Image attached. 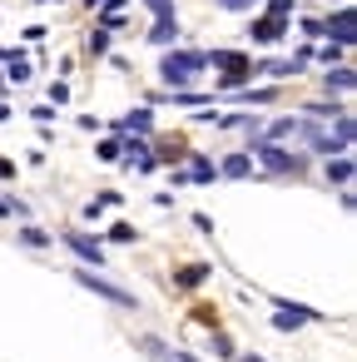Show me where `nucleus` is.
<instances>
[{"mask_svg": "<svg viewBox=\"0 0 357 362\" xmlns=\"http://www.w3.org/2000/svg\"><path fill=\"white\" fill-rule=\"evenodd\" d=\"M119 129H130L134 139H144V134L154 129V115H149V110H130L125 120H119Z\"/></svg>", "mask_w": 357, "mask_h": 362, "instance_id": "obj_11", "label": "nucleus"}, {"mask_svg": "<svg viewBox=\"0 0 357 362\" xmlns=\"http://www.w3.org/2000/svg\"><path fill=\"white\" fill-rule=\"evenodd\" d=\"M328 184H337V189H347V184H352V159H347V154L328 159Z\"/></svg>", "mask_w": 357, "mask_h": 362, "instance_id": "obj_12", "label": "nucleus"}, {"mask_svg": "<svg viewBox=\"0 0 357 362\" xmlns=\"http://www.w3.org/2000/svg\"><path fill=\"white\" fill-rule=\"evenodd\" d=\"M288 10H293V0H268V15H278V20H283Z\"/></svg>", "mask_w": 357, "mask_h": 362, "instance_id": "obj_25", "label": "nucleus"}, {"mask_svg": "<svg viewBox=\"0 0 357 362\" xmlns=\"http://www.w3.org/2000/svg\"><path fill=\"white\" fill-rule=\"evenodd\" d=\"M238 362H263V357H238Z\"/></svg>", "mask_w": 357, "mask_h": 362, "instance_id": "obj_31", "label": "nucleus"}, {"mask_svg": "<svg viewBox=\"0 0 357 362\" xmlns=\"http://www.w3.org/2000/svg\"><path fill=\"white\" fill-rule=\"evenodd\" d=\"M323 35H328V40H337V45H347V40H352V10H337V15L323 25Z\"/></svg>", "mask_w": 357, "mask_h": 362, "instance_id": "obj_9", "label": "nucleus"}, {"mask_svg": "<svg viewBox=\"0 0 357 362\" xmlns=\"http://www.w3.org/2000/svg\"><path fill=\"white\" fill-rule=\"evenodd\" d=\"M328 89H332V94H347V89H352V70H347V65L328 70Z\"/></svg>", "mask_w": 357, "mask_h": 362, "instance_id": "obj_18", "label": "nucleus"}, {"mask_svg": "<svg viewBox=\"0 0 357 362\" xmlns=\"http://www.w3.org/2000/svg\"><path fill=\"white\" fill-rule=\"evenodd\" d=\"M149 40H154V45H174V40H178V15H169V20H154Z\"/></svg>", "mask_w": 357, "mask_h": 362, "instance_id": "obj_15", "label": "nucleus"}, {"mask_svg": "<svg viewBox=\"0 0 357 362\" xmlns=\"http://www.w3.org/2000/svg\"><path fill=\"white\" fill-rule=\"evenodd\" d=\"M144 6L154 10V20H169L174 15V0H144Z\"/></svg>", "mask_w": 357, "mask_h": 362, "instance_id": "obj_22", "label": "nucleus"}, {"mask_svg": "<svg viewBox=\"0 0 357 362\" xmlns=\"http://www.w3.org/2000/svg\"><path fill=\"white\" fill-rule=\"evenodd\" d=\"M238 105H268V99H278L273 89H244V94H233Z\"/></svg>", "mask_w": 357, "mask_h": 362, "instance_id": "obj_19", "label": "nucleus"}, {"mask_svg": "<svg viewBox=\"0 0 357 362\" xmlns=\"http://www.w3.org/2000/svg\"><path fill=\"white\" fill-rule=\"evenodd\" d=\"M90 50H94V55H109V30H99V25H94V35H90Z\"/></svg>", "mask_w": 357, "mask_h": 362, "instance_id": "obj_21", "label": "nucleus"}, {"mask_svg": "<svg viewBox=\"0 0 357 362\" xmlns=\"http://www.w3.org/2000/svg\"><path fill=\"white\" fill-rule=\"evenodd\" d=\"M248 159H263L273 174H303V159H298V154H288V149H278V144H268V139H258V144H253Z\"/></svg>", "mask_w": 357, "mask_h": 362, "instance_id": "obj_3", "label": "nucleus"}, {"mask_svg": "<svg viewBox=\"0 0 357 362\" xmlns=\"http://www.w3.org/2000/svg\"><path fill=\"white\" fill-rule=\"evenodd\" d=\"M109 238H114V243H134V238H139V233H134V229H130V224H114V229H109Z\"/></svg>", "mask_w": 357, "mask_h": 362, "instance_id": "obj_23", "label": "nucleus"}, {"mask_svg": "<svg viewBox=\"0 0 357 362\" xmlns=\"http://www.w3.org/2000/svg\"><path fill=\"white\" fill-rule=\"evenodd\" d=\"M139 347H144L149 357H159V362H174V352H169V347H164L159 338H139Z\"/></svg>", "mask_w": 357, "mask_h": 362, "instance_id": "obj_20", "label": "nucleus"}, {"mask_svg": "<svg viewBox=\"0 0 357 362\" xmlns=\"http://www.w3.org/2000/svg\"><path fill=\"white\" fill-rule=\"evenodd\" d=\"M40 6H45V0H40Z\"/></svg>", "mask_w": 357, "mask_h": 362, "instance_id": "obj_32", "label": "nucleus"}, {"mask_svg": "<svg viewBox=\"0 0 357 362\" xmlns=\"http://www.w3.org/2000/svg\"><path fill=\"white\" fill-rule=\"evenodd\" d=\"M248 35H253L258 45H273V40H283V20H278V15H268V20H258Z\"/></svg>", "mask_w": 357, "mask_h": 362, "instance_id": "obj_13", "label": "nucleus"}, {"mask_svg": "<svg viewBox=\"0 0 357 362\" xmlns=\"http://www.w3.org/2000/svg\"><path fill=\"white\" fill-rule=\"evenodd\" d=\"M99 159H104V164H114V159H119V144H114V139H104V144H99Z\"/></svg>", "mask_w": 357, "mask_h": 362, "instance_id": "obj_24", "label": "nucleus"}, {"mask_svg": "<svg viewBox=\"0 0 357 362\" xmlns=\"http://www.w3.org/2000/svg\"><path fill=\"white\" fill-rule=\"evenodd\" d=\"M303 134V120H273L268 124V144H278V139H298Z\"/></svg>", "mask_w": 357, "mask_h": 362, "instance_id": "obj_14", "label": "nucleus"}, {"mask_svg": "<svg viewBox=\"0 0 357 362\" xmlns=\"http://www.w3.org/2000/svg\"><path fill=\"white\" fill-rule=\"evenodd\" d=\"M313 318H318L313 307H298V303H283V313H273V328L293 333V328H303V323H313Z\"/></svg>", "mask_w": 357, "mask_h": 362, "instance_id": "obj_8", "label": "nucleus"}, {"mask_svg": "<svg viewBox=\"0 0 357 362\" xmlns=\"http://www.w3.org/2000/svg\"><path fill=\"white\" fill-rule=\"evenodd\" d=\"M209 65H218V70H223V85H244V80H253V60H248V55H238V50H214Z\"/></svg>", "mask_w": 357, "mask_h": 362, "instance_id": "obj_4", "label": "nucleus"}, {"mask_svg": "<svg viewBox=\"0 0 357 362\" xmlns=\"http://www.w3.org/2000/svg\"><path fill=\"white\" fill-rule=\"evenodd\" d=\"M75 283H80V288H90L94 298H104V303H114V307H139V298H134L130 288H119V283H109V278H99L94 268H75Z\"/></svg>", "mask_w": 357, "mask_h": 362, "instance_id": "obj_2", "label": "nucleus"}, {"mask_svg": "<svg viewBox=\"0 0 357 362\" xmlns=\"http://www.w3.org/2000/svg\"><path fill=\"white\" fill-rule=\"evenodd\" d=\"M6 65H10V70H6V75H10V80H15V85H25V80H30V60H25V55H20V50H10V55H6Z\"/></svg>", "mask_w": 357, "mask_h": 362, "instance_id": "obj_16", "label": "nucleus"}, {"mask_svg": "<svg viewBox=\"0 0 357 362\" xmlns=\"http://www.w3.org/2000/svg\"><path fill=\"white\" fill-rule=\"evenodd\" d=\"M308 60L313 55H293V60H263V65H253V75H268V80H298L308 70Z\"/></svg>", "mask_w": 357, "mask_h": 362, "instance_id": "obj_6", "label": "nucleus"}, {"mask_svg": "<svg viewBox=\"0 0 357 362\" xmlns=\"http://www.w3.org/2000/svg\"><path fill=\"white\" fill-rule=\"evenodd\" d=\"M10 174H15V164H10V159H0V179H10Z\"/></svg>", "mask_w": 357, "mask_h": 362, "instance_id": "obj_28", "label": "nucleus"}, {"mask_svg": "<svg viewBox=\"0 0 357 362\" xmlns=\"http://www.w3.org/2000/svg\"><path fill=\"white\" fill-rule=\"evenodd\" d=\"M15 238H20L25 248H50V233H45V229H35V224H25V229H15Z\"/></svg>", "mask_w": 357, "mask_h": 362, "instance_id": "obj_17", "label": "nucleus"}, {"mask_svg": "<svg viewBox=\"0 0 357 362\" xmlns=\"http://www.w3.org/2000/svg\"><path fill=\"white\" fill-rule=\"evenodd\" d=\"M218 174L223 179H248L253 174V159H248V154H228V159L218 164Z\"/></svg>", "mask_w": 357, "mask_h": 362, "instance_id": "obj_10", "label": "nucleus"}, {"mask_svg": "<svg viewBox=\"0 0 357 362\" xmlns=\"http://www.w3.org/2000/svg\"><path fill=\"white\" fill-rule=\"evenodd\" d=\"M214 179H218V164L204 159V154H194V164L184 174H174V184H214Z\"/></svg>", "mask_w": 357, "mask_h": 362, "instance_id": "obj_7", "label": "nucleus"}, {"mask_svg": "<svg viewBox=\"0 0 357 362\" xmlns=\"http://www.w3.org/2000/svg\"><path fill=\"white\" fill-rule=\"evenodd\" d=\"M204 70H209V55H204V50H169L164 65H159V80H164L169 89H189Z\"/></svg>", "mask_w": 357, "mask_h": 362, "instance_id": "obj_1", "label": "nucleus"}, {"mask_svg": "<svg viewBox=\"0 0 357 362\" xmlns=\"http://www.w3.org/2000/svg\"><path fill=\"white\" fill-rule=\"evenodd\" d=\"M65 248L80 258L85 268H104V243H99V238H90V233H80V229H65Z\"/></svg>", "mask_w": 357, "mask_h": 362, "instance_id": "obj_5", "label": "nucleus"}, {"mask_svg": "<svg viewBox=\"0 0 357 362\" xmlns=\"http://www.w3.org/2000/svg\"><path fill=\"white\" fill-rule=\"evenodd\" d=\"M30 115H35V120H40V124H50V120H55V105H35V110H30Z\"/></svg>", "mask_w": 357, "mask_h": 362, "instance_id": "obj_27", "label": "nucleus"}, {"mask_svg": "<svg viewBox=\"0 0 357 362\" xmlns=\"http://www.w3.org/2000/svg\"><path fill=\"white\" fill-rule=\"evenodd\" d=\"M85 6H90V10H94V6H104V0H85Z\"/></svg>", "mask_w": 357, "mask_h": 362, "instance_id": "obj_30", "label": "nucleus"}, {"mask_svg": "<svg viewBox=\"0 0 357 362\" xmlns=\"http://www.w3.org/2000/svg\"><path fill=\"white\" fill-rule=\"evenodd\" d=\"M174 362H199V357L194 352H174Z\"/></svg>", "mask_w": 357, "mask_h": 362, "instance_id": "obj_29", "label": "nucleus"}, {"mask_svg": "<svg viewBox=\"0 0 357 362\" xmlns=\"http://www.w3.org/2000/svg\"><path fill=\"white\" fill-rule=\"evenodd\" d=\"M218 6H223V10H253L258 0H218Z\"/></svg>", "mask_w": 357, "mask_h": 362, "instance_id": "obj_26", "label": "nucleus"}]
</instances>
